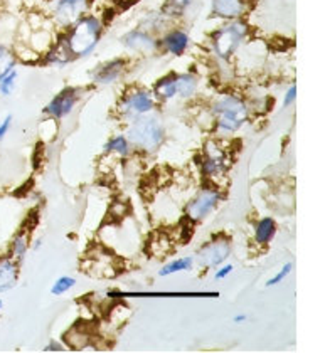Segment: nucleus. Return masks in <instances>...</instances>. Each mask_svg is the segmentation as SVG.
I'll return each mask as SVG.
<instances>
[{
	"instance_id": "nucleus-25",
	"label": "nucleus",
	"mask_w": 325,
	"mask_h": 353,
	"mask_svg": "<svg viewBox=\"0 0 325 353\" xmlns=\"http://www.w3.org/2000/svg\"><path fill=\"white\" fill-rule=\"evenodd\" d=\"M105 152H117L125 157L128 153V140L125 137H115L105 145Z\"/></svg>"
},
{
	"instance_id": "nucleus-24",
	"label": "nucleus",
	"mask_w": 325,
	"mask_h": 353,
	"mask_svg": "<svg viewBox=\"0 0 325 353\" xmlns=\"http://www.w3.org/2000/svg\"><path fill=\"white\" fill-rule=\"evenodd\" d=\"M75 285H76L75 278H70V276H61L55 285H52L51 294H55V296H61V294H64L66 291H70L71 288H75Z\"/></svg>"
},
{
	"instance_id": "nucleus-34",
	"label": "nucleus",
	"mask_w": 325,
	"mask_h": 353,
	"mask_svg": "<svg viewBox=\"0 0 325 353\" xmlns=\"http://www.w3.org/2000/svg\"><path fill=\"white\" fill-rule=\"evenodd\" d=\"M0 308H2V299H0Z\"/></svg>"
},
{
	"instance_id": "nucleus-16",
	"label": "nucleus",
	"mask_w": 325,
	"mask_h": 353,
	"mask_svg": "<svg viewBox=\"0 0 325 353\" xmlns=\"http://www.w3.org/2000/svg\"><path fill=\"white\" fill-rule=\"evenodd\" d=\"M71 51L70 48H68V42H66V37L64 39H61L57 44L55 46V48L49 51L48 57H46V61H48L49 64H56V66H63V64H68L70 61L72 59Z\"/></svg>"
},
{
	"instance_id": "nucleus-10",
	"label": "nucleus",
	"mask_w": 325,
	"mask_h": 353,
	"mask_svg": "<svg viewBox=\"0 0 325 353\" xmlns=\"http://www.w3.org/2000/svg\"><path fill=\"white\" fill-rule=\"evenodd\" d=\"M76 101H78V91L75 88H66V90L61 91L59 94L46 106V113L51 114L52 118H64L71 113L72 108H75Z\"/></svg>"
},
{
	"instance_id": "nucleus-7",
	"label": "nucleus",
	"mask_w": 325,
	"mask_h": 353,
	"mask_svg": "<svg viewBox=\"0 0 325 353\" xmlns=\"http://www.w3.org/2000/svg\"><path fill=\"white\" fill-rule=\"evenodd\" d=\"M231 254V244L228 239H213L211 243L202 245L199 251V264L204 268H216L228 259Z\"/></svg>"
},
{
	"instance_id": "nucleus-13",
	"label": "nucleus",
	"mask_w": 325,
	"mask_h": 353,
	"mask_svg": "<svg viewBox=\"0 0 325 353\" xmlns=\"http://www.w3.org/2000/svg\"><path fill=\"white\" fill-rule=\"evenodd\" d=\"M213 14L216 17L235 21L244 12V0H211Z\"/></svg>"
},
{
	"instance_id": "nucleus-33",
	"label": "nucleus",
	"mask_w": 325,
	"mask_h": 353,
	"mask_svg": "<svg viewBox=\"0 0 325 353\" xmlns=\"http://www.w3.org/2000/svg\"><path fill=\"white\" fill-rule=\"evenodd\" d=\"M244 320H246V314H236V316H235L236 323H243Z\"/></svg>"
},
{
	"instance_id": "nucleus-30",
	"label": "nucleus",
	"mask_w": 325,
	"mask_h": 353,
	"mask_svg": "<svg viewBox=\"0 0 325 353\" xmlns=\"http://www.w3.org/2000/svg\"><path fill=\"white\" fill-rule=\"evenodd\" d=\"M295 99H297V86H290L285 94V99H283V105L290 106L292 103H295Z\"/></svg>"
},
{
	"instance_id": "nucleus-18",
	"label": "nucleus",
	"mask_w": 325,
	"mask_h": 353,
	"mask_svg": "<svg viewBox=\"0 0 325 353\" xmlns=\"http://www.w3.org/2000/svg\"><path fill=\"white\" fill-rule=\"evenodd\" d=\"M275 232H277V224H275L273 219L265 217L258 222L255 229V239L256 243L259 244H266L273 239Z\"/></svg>"
},
{
	"instance_id": "nucleus-20",
	"label": "nucleus",
	"mask_w": 325,
	"mask_h": 353,
	"mask_svg": "<svg viewBox=\"0 0 325 353\" xmlns=\"http://www.w3.org/2000/svg\"><path fill=\"white\" fill-rule=\"evenodd\" d=\"M189 6L190 0H166L160 12H162L164 17H181Z\"/></svg>"
},
{
	"instance_id": "nucleus-8",
	"label": "nucleus",
	"mask_w": 325,
	"mask_h": 353,
	"mask_svg": "<svg viewBox=\"0 0 325 353\" xmlns=\"http://www.w3.org/2000/svg\"><path fill=\"white\" fill-rule=\"evenodd\" d=\"M219 201V192L214 189H204L189 205H187V217H189L190 221H201V219H204L209 212H211Z\"/></svg>"
},
{
	"instance_id": "nucleus-9",
	"label": "nucleus",
	"mask_w": 325,
	"mask_h": 353,
	"mask_svg": "<svg viewBox=\"0 0 325 353\" xmlns=\"http://www.w3.org/2000/svg\"><path fill=\"white\" fill-rule=\"evenodd\" d=\"M202 174L206 176L219 175L228 170L226 153L223 152L216 143L209 141L204 148V157H202Z\"/></svg>"
},
{
	"instance_id": "nucleus-28",
	"label": "nucleus",
	"mask_w": 325,
	"mask_h": 353,
	"mask_svg": "<svg viewBox=\"0 0 325 353\" xmlns=\"http://www.w3.org/2000/svg\"><path fill=\"white\" fill-rule=\"evenodd\" d=\"M162 19H164L162 12L148 15V17L145 19V24H147V29H157V28H159V26L162 24Z\"/></svg>"
},
{
	"instance_id": "nucleus-29",
	"label": "nucleus",
	"mask_w": 325,
	"mask_h": 353,
	"mask_svg": "<svg viewBox=\"0 0 325 353\" xmlns=\"http://www.w3.org/2000/svg\"><path fill=\"white\" fill-rule=\"evenodd\" d=\"M10 125H12V114H7V117L3 118V121L0 123V140H3L7 133H9Z\"/></svg>"
},
{
	"instance_id": "nucleus-14",
	"label": "nucleus",
	"mask_w": 325,
	"mask_h": 353,
	"mask_svg": "<svg viewBox=\"0 0 325 353\" xmlns=\"http://www.w3.org/2000/svg\"><path fill=\"white\" fill-rule=\"evenodd\" d=\"M19 266L14 258H2L0 259V293L10 291L17 285Z\"/></svg>"
},
{
	"instance_id": "nucleus-15",
	"label": "nucleus",
	"mask_w": 325,
	"mask_h": 353,
	"mask_svg": "<svg viewBox=\"0 0 325 353\" xmlns=\"http://www.w3.org/2000/svg\"><path fill=\"white\" fill-rule=\"evenodd\" d=\"M164 48H166L167 52L174 56L184 54L187 46H189V36L182 30H172V32L167 34L162 41Z\"/></svg>"
},
{
	"instance_id": "nucleus-26",
	"label": "nucleus",
	"mask_w": 325,
	"mask_h": 353,
	"mask_svg": "<svg viewBox=\"0 0 325 353\" xmlns=\"http://www.w3.org/2000/svg\"><path fill=\"white\" fill-rule=\"evenodd\" d=\"M15 79H17V71H15V69H12L7 76H3V78L0 79V94L2 96L12 94L15 88Z\"/></svg>"
},
{
	"instance_id": "nucleus-12",
	"label": "nucleus",
	"mask_w": 325,
	"mask_h": 353,
	"mask_svg": "<svg viewBox=\"0 0 325 353\" xmlns=\"http://www.w3.org/2000/svg\"><path fill=\"white\" fill-rule=\"evenodd\" d=\"M125 69V61L124 59H113L108 63L101 64V66L95 69L93 79L98 84H112L117 81L121 76Z\"/></svg>"
},
{
	"instance_id": "nucleus-32",
	"label": "nucleus",
	"mask_w": 325,
	"mask_h": 353,
	"mask_svg": "<svg viewBox=\"0 0 325 353\" xmlns=\"http://www.w3.org/2000/svg\"><path fill=\"white\" fill-rule=\"evenodd\" d=\"M63 350H64V348L61 347L59 343H49L48 347L44 348V352H63Z\"/></svg>"
},
{
	"instance_id": "nucleus-3",
	"label": "nucleus",
	"mask_w": 325,
	"mask_h": 353,
	"mask_svg": "<svg viewBox=\"0 0 325 353\" xmlns=\"http://www.w3.org/2000/svg\"><path fill=\"white\" fill-rule=\"evenodd\" d=\"M127 140L145 152H154L160 147L164 140L162 123L157 117H141L135 118L127 130Z\"/></svg>"
},
{
	"instance_id": "nucleus-11",
	"label": "nucleus",
	"mask_w": 325,
	"mask_h": 353,
	"mask_svg": "<svg viewBox=\"0 0 325 353\" xmlns=\"http://www.w3.org/2000/svg\"><path fill=\"white\" fill-rule=\"evenodd\" d=\"M124 44L128 49L135 52H141V54H147V52H154L159 48V42L150 36L145 30H132V32L125 34L124 36Z\"/></svg>"
},
{
	"instance_id": "nucleus-17",
	"label": "nucleus",
	"mask_w": 325,
	"mask_h": 353,
	"mask_svg": "<svg viewBox=\"0 0 325 353\" xmlns=\"http://www.w3.org/2000/svg\"><path fill=\"white\" fill-rule=\"evenodd\" d=\"M155 96L162 101L177 96V74H169L155 84Z\"/></svg>"
},
{
	"instance_id": "nucleus-22",
	"label": "nucleus",
	"mask_w": 325,
	"mask_h": 353,
	"mask_svg": "<svg viewBox=\"0 0 325 353\" xmlns=\"http://www.w3.org/2000/svg\"><path fill=\"white\" fill-rule=\"evenodd\" d=\"M193 264H194L193 258H182L177 261H172V263L166 264V266L159 271V274L160 276H170V274H174V272L189 271L190 268H193Z\"/></svg>"
},
{
	"instance_id": "nucleus-23",
	"label": "nucleus",
	"mask_w": 325,
	"mask_h": 353,
	"mask_svg": "<svg viewBox=\"0 0 325 353\" xmlns=\"http://www.w3.org/2000/svg\"><path fill=\"white\" fill-rule=\"evenodd\" d=\"M26 251H28V236L24 232H21L12 241V258L19 263V261L24 259Z\"/></svg>"
},
{
	"instance_id": "nucleus-21",
	"label": "nucleus",
	"mask_w": 325,
	"mask_h": 353,
	"mask_svg": "<svg viewBox=\"0 0 325 353\" xmlns=\"http://www.w3.org/2000/svg\"><path fill=\"white\" fill-rule=\"evenodd\" d=\"M15 68V56L9 48L0 44V79L9 74Z\"/></svg>"
},
{
	"instance_id": "nucleus-27",
	"label": "nucleus",
	"mask_w": 325,
	"mask_h": 353,
	"mask_svg": "<svg viewBox=\"0 0 325 353\" xmlns=\"http://www.w3.org/2000/svg\"><path fill=\"white\" fill-rule=\"evenodd\" d=\"M292 268H293V264H292V263H286L285 266H283L282 270L278 271L277 274H275L273 278L270 279V281H266V286H277V285H280V283L283 281V279H285L286 276H288L290 272H292Z\"/></svg>"
},
{
	"instance_id": "nucleus-5",
	"label": "nucleus",
	"mask_w": 325,
	"mask_h": 353,
	"mask_svg": "<svg viewBox=\"0 0 325 353\" xmlns=\"http://www.w3.org/2000/svg\"><path fill=\"white\" fill-rule=\"evenodd\" d=\"M155 106V98L148 91L139 90L132 91V93L127 94L124 98L120 105V111L125 118H130V120H135V118L141 117V114H147L148 111L154 110Z\"/></svg>"
},
{
	"instance_id": "nucleus-31",
	"label": "nucleus",
	"mask_w": 325,
	"mask_h": 353,
	"mask_svg": "<svg viewBox=\"0 0 325 353\" xmlns=\"http://www.w3.org/2000/svg\"><path fill=\"white\" fill-rule=\"evenodd\" d=\"M233 270H235V266H233V264H228V266H223L219 271L216 272V279H224L228 274H231Z\"/></svg>"
},
{
	"instance_id": "nucleus-2",
	"label": "nucleus",
	"mask_w": 325,
	"mask_h": 353,
	"mask_svg": "<svg viewBox=\"0 0 325 353\" xmlns=\"http://www.w3.org/2000/svg\"><path fill=\"white\" fill-rule=\"evenodd\" d=\"M99 37H101V22L93 15H86L71 26L66 42L72 56L86 57L97 49Z\"/></svg>"
},
{
	"instance_id": "nucleus-4",
	"label": "nucleus",
	"mask_w": 325,
	"mask_h": 353,
	"mask_svg": "<svg viewBox=\"0 0 325 353\" xmlns=\"http://www.w3.org/2000/svg\"><path fill=\"white\" fill-rule=\"evenodd\" d=\"M248 26L241 21L229 22L224 28L217 29L213 34V52L219 59L228 61L229 57L238 51L241 42L246 39Z\"/></svg>"
},
{
	"instance_id": "nucleus-19",
	"label": "nucleus",
	"mask_w": 325,
	"mask_h": 353,
	"mask_svg": "<svg viewBox=\"0 0 325 353\" xmlns=\"http://www.w3.org/2000/svg\"><path fill=\"white\" fill-rule=\"evenodd\" d=\"M197 91V79L193 74H177V94L190 98Z\"/></svg>"
},
{
	"instance_id": "nucleus-6",
	"label": "nucleus",
	"mask_w": 325,
	"mask_h": 353,
	"mask_svg": "<svg viewBox=\"0 0 325 353\" xmlns=\"http://www.w3.org/2000/svg\"><path fill=\"white\" fill-rule=\"evenodd\" d=\"M86 9L88 0H55L52 2L55 19L64 28H71L76 21H79Z\"/></svg>"
},
{
	"instance_id": "nucleus-1",
	"label": "nucleus",
	"mask_w": 325,
	"mask_h": 353,
	"mask_svg": "<svg viewBox=\"0 0 325 353\" xmlns=\"http://www.w3.org/2000/svg\"><path fill=\"white\" fill-rule=\"evenodd\" d=\"M213 114L216 120V130L223 135L238 132L248 121L250 111L246 103L235 94H224L213 105Z\"/></svg>"
}]
</instances>
